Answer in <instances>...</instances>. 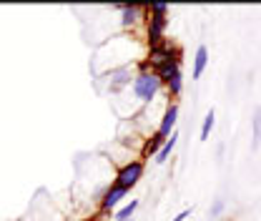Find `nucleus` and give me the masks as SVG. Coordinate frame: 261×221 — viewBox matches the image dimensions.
I'll return each mask as SVG.
<instances>
[{
  "mask_svg": "<svg viewBox=\"0 0 261 221\" xmlns=\"http://www.w3.org/2000/svg\"><path fill=\"white\" fill-rule=\"evenodd\" d=\"M161 88H163V83H161V78L156 76L153 68L136 70V78L130 83V93H133L136 106H148L156 95L161 93Z\"/></svg>",
  "mask_w": 261,
  "mask_h": 221,
  "instance_id": "f257e3e1",
  "label": "nucleus"
},
{
  "mask_svg": "<svg viewBox=\"0 0 261 221\" xmlns=\"http://www.w3.org/2000/svg\"><path fill=\"white\" fill-rule=\"evenodd\" d=\"M166 28H168V5L166 3H151L148 5V18H146L148 48H153V45L166 40Z\"/></svg>",
  "mask_w": 261,
  "mask_h": 221,
  "instance_id": "f03ea898",
  "label": "nucleus"
},
{
  "mask_svg": "<svg viewBox=\"0 0 261 221\" xmlns=\"http://www.w3.org/2000/svg\"><path fill=\"white\" fill-rule=\"evenodd\" d=\"M143 171H146V163L141 161V158H130L126 161L118 171H116V179H113V184L116 186H121V189L130 191L141 179H143Z\"/></svg>",
  "mask_w": 261,
  "mask_h": 221,
  "instance_id": "7ed1b4c3",
  "label": "nucleus"
},
{
  "mask_svg": "<svg viewBox=\"0 0 261 221\" xmlns=\"http://www.w3.org/2000/svg\"><path fill=\"white\" fill-rule=\"evenodd\" d=\"M151 68H159V65L168 63V61H181V51L173 45V43H168V40H163L159 45H153V48H148V58H146Z\"/></svg>",
  "mask_w": 261,
  "mask_h": 221,
  "instance_id": "20e7f679",
  "label": "nucleus"
},
{
  "mask_svg": "<svg viewBox=\"0 0 261 221\" xmlns=\"http://www.w3.org/2000/svg\"><path fill=\"white\" fill-rule=\"evenodd\" d=\"M108 78H111L108 81V91L111 93H121L123 88H130V83L136 78V70L130 65H116V68H111Z\"/></svg>",
  "mask_w": 261,
  "mask_h": 221,
  "instance_id": "39448f33",
  "label": "nucleus"
},
{
  "mask_svg": "<svg viewBox=\"0 0 261 221\" xmlns=\"http://www.w3.org/2000/svg\"><path fill=\"white\" fill-rule=\"evenodd\" d=\"M126 193L128 191L121 189V186H116V184H111L108 189L103 191V196H100V204H98V211L103 214V216H108V214H113L118 206H121V201L126 199Z\"/></svg>",
  "mask_w": 261,
  "mask_h": 221,
  "instance_id": "423d86ee",
  "label": "nucleus"
},
{
  "mask_svg": "<svg viewBox=\"0 0 261 221\" xmlns=\"http://www.w3.org/2000/svg\"><path fill=\"white\" fill-rule=\"evenodd\" d=\"M118 10H121V26L123 28H136V26H141L143 23V5H138V3H128V5H118Z\"/></svg>",
  "mask_w": 261,
  "mask_h": 221,
  "instance_id": "0eeeda50",
  "label": "nucleus"
},
{
  "mask_svg": "<svg viewBox=\"0 0 261 221\" xmlns=\"http://www.w3.org/2000/svg\"><path fill=\"white\" fill-rule=\"evenodd\" d=\"M176 121H178V106H176V103H168L161 116V124L156 128V133H159L161 138H168V136L176 131Z\"/></svg>",
  "mask_w": 261,
  "mask_h": 221,
  "instance_id": "6e6552de",
  "label": "nucleus"
},
{
  "mask_svg": "<svg viewBox=\"0 0 261 221\" xmlns=\"http://www.w3.org/2000/svg\"><path fill=\"white\" fill-rule=\"evenodd\" d=\"M156 70V76L161 78L163 86H168L171 81H176V78H181L184 73H181V61H168V63L159 65V68H153Z\"/></svg>",
  "mask_w": 261,
  "mask_h": 221,
  "instance_id": "1a4fd4ad",
  "label": "nucleus"
},
{
  "mask_svg": "<svg viewBox=\"0 0 261 221\" xmlns=\"http://www.w3.org/2000/svg\"><path fill=\"white\" fill-rule=\"evenodd\" d=\"M206 65H208V48L206 45H198L194 53V78H201L203 76V70H206Z\"/></svg>",
  "mask_w": 261,
  "mask_h": 221,
  "instance_id": "9d476101",
  "label": "nucleus"
},
{
  "mask_svg": "<svg viewBox=\"0 0 261 221\" xmlns=\"http://www.w3.org/2000/svg\"><path fill=\"white\" fill-rule=\"evenodd\" d=\"M163 143H166V138H161L159 133H151V136L146 138V143H143V156H146V158H148V156L156 158V154L161 151Z\"/></svg>",
  "mask_w": 261,
  "mask_h": 221,
  "instance_id": "9b49d317",
  "label": "nucleus"
},
{
  "mask_svg": "<svg viewBox=\"0 0 261 221\" xmlns=\"http://www.w3.org/2000/svg\"><path fill=\"white\" fill-rule=\"evenodd\" d=\"M176 143H178V133L173 131V133L166 138V143L161 146V151L156 154V158H153V161H156V163H166V161H168V156H171V151L176 149Z\"/></svg>",
  "mask_w": 261,
  "mask_h": 221,
  "instance_id": "f8f14e48",
  "label": "nucleus"
},
{
  "mask_svg": "<svg viewBox=\"0 0 261 221\" xmlns=\"http://www.w3.org/2000/svg\"><path fill=\"white\" fill-rule=\"evenodd\" d=\"M136 211H138V199H130L128 204H123V206L113 214V221H128V219H133Z\"/></svg>",
  "mask_w": 261,
  "mask_h": 221,
  "instance_id": "ddd939ff",
  "label": "nucleus"
},
{
  "mask_svg": "<svg viewBox=\"0 0 261 221\" xmlns=\"http://www.w3.org/2000/svg\"><path fill=\"white\" fill-rule=\"evenodd\" d=\"M214 121H216V113H214V108L206 113V118H203V126H201V141H208V136H211V128H214Z\"/></svg>",
  "mask_w": 261,
  "mask_h": 221,
  "instance_id": "4468645a",
  "label": "nucleus"
},
{
  "mask_svg": "<svg viewBox=\"0 0 261 221\" xmlns=\"http://www.w3.org/2000/svg\"><path fill=\"white\" fill-rule=\"evenodd\" d=\"M254 141H251V149H259V143H261V108H256L254 111Z\"/></svg>",
  "mask_w": 261,
  "mask_h": 221,
  "instance_id": "2eb2a0df",
  "label": "nucleus"
},
{
  "mask_svg": "<svg viewBox=\"0 0 261 221\" xmlns=\"http://www.w3.org/2000/svg\"><path fill=\"white\" fill-rule=\"evenodd\" d=\"M221 211H224V201H216V204L211 206V216H219Z\"/></svg>",
  "mask_w": 261,
  "mask_h": 221,
  "instance_id": "dca6fc26",
  "label": "nucleus"
},
{
  "mask_svg": "<svg viewBox=\"0 0 261 221\" xmlns=\"http://www.w3.org/2000/svg\"><path fill=\"white\" fill-rule=\"evenodd\" d=\"M189 216H191V211H189V209H184V211H178V214L173 216V221H186Z\"/></svg>",
  "mask_w": 261,
  "mask_h": 221,
  "instance_id": "f3484780",
  "label": "nucleus"
},
{
  "mask_svg": "<svg viewBox=\"0 0 261 221\" xmlns=\"http://www.w3.org/2000/svg\"><path fill=\"white\" fill-rule=\"evenodd\" d=\"M128 221H133V219H128Z\"/></svg>",
  "mask_w": 261,
  "mask_h": 221,
  "instance_id": "a211bd4d",
  "label": "nucleus"
},
{
  "mask_svg": "<svg viewBox=\"0 0 261 221\" xmlns=\"http://www.w3.org/2000/svg\"><path fill=\"white\" fill-rule=\"evenodd\" d=\"M31 221H33V219H31Z\"/></svg>",
  "mask_w": 261,
  "mask_h": 221,
  "instance_id": "6ab92c4d",
  "label": "nucleus"
}]
</instances>
